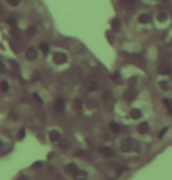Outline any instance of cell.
Masks as SVG:
<instances>
[{
	"mask_svg": "<svg viewBox=\"0 0 172 180\" xmlns=\"http://www.w3.org/2000/svg\"><path fill=\"white\" fill-rule=\"evenodd\" d=\"M111 27H112V31L117 32L119 28H121V20L118 18H115L111 22Z\"/></svg>",
	"mask_w": 172,
	"mask_h": 180,
	"instance_id": "16",
	"label": "cell"
},
{
	"mask_svg": "<svg viewBox=\"0 0 172 180\" xmlns=\"http://www.w3.org/2000/svg\"><path fill=\"white\" fill-rule=\"evenodd\" d=\"M82 99L81 98H75V101H74V105L76 106V109H79L80 110L81 108H82Z\"/></svg>",
	"mask_w": 172,
	"mask_h": 180,
	"instance_id": "25",
	"label": "cell"
},
{
	"mask_svg": "<svg viewBox=\"0 0 172 180\" xmlns=\"http://www.w3.org/2000/svg\"><path fill=\"white\" fill-rule=\"evenodd\" d=\"M84 87L88 90H96L98 88V80L97 77L95 76H88L86 80H84Z\"/></svg>",
	"mask_w": 172,
	"mask_h": 180,
	"instance_id": "2",
	"label": "cell"
},
{
	"mask_svg": "<svg viewBox=\"0 0 172 180\" xmlns=\"http://www.w3.org/2000/svg\"><path fill=\"white\" fill-rule=\"evenodd\" d=\"M137 83V77H131L129 81H128V86H129L130 88L135 87V84Z\"/></svg>",
	"mask_w": 172,
	"mask_h": 180,
	"instance_id": "26",
	"label": "cell"
},
{
	"mask_svg": "<svg viewBox=\"0 0 172 180\" xmlns=\"http://www.w3.org/2000/svg\"><path fill=\"white\" fill-rule=\"evenodd\" d=\"M159 87L162 88L163 90H167V89H169V83H167L166 81H160Z\"/></svg>",
	"mask_w": 172,
	"mask_h": 180,
	"instance_id": "28",
	"label": "cell"
},
{
	"mask_svg": "<svg viewBox=\"0 0 172 180\" xmlns=\"http://www.w3.org/2000/svg\"><path fill=\"white\" fill-rule=\"evenodd\" d=\"M39 79H40V74H39V71H35L34 75H33V80L34 81H39Z\"/></svg>",
	"mask_w": 172,
	"mask_h": 180,
	"instance_id": "34",
	"label": "cell"
},
{
	"mask_svg": "<svg viewBox=\"0 0 172 180\" xmlns=\"http://www.w3.org/2000/svg\"><path fill=\"white\" fill-rule=\"evenodd\" d=\"M136 97V94L135 91H132V90H128V91H125L124 94V98L127 99V102H132Z\"/></svg>",
	"mask_w": 172,
	"mask_h": 180,
	"instance_id": "13",
	"label": "cell"
},
{
	"mask_svg": "<svg viewBox=\"0 0 172 180\" xmlns=\"http://www.w3.org/2000/svg\"><path fill=\"white\" fill-rule=\"evenodd\" d=\"M137 130H138V132L141 135H144V133H147V131H149V125H147V122H143V123H141V124L138 125Z\"/></svg>",
	"mask_w": 172,
	"mask_h": 180,
	"instance_id": "12",
	"label": "cell"
},
{
	"mask_svg": "<svg viewBox=\"0 0 172 180\" xmlns=\"http://www.w3.org/2000/svg\"><path fill=\"white\" fill-rule=\"evenodd\" d=\"M18 180H29V178L27 175H21V177H19Z\"/></svg>",
	"mask_w": 172,
	"mask_h": 180,
	"instance_id": "38",
	"label": "cell"
},
{
	"mask_svg": "<svg viewBox=\"0 0 172 180\" xmlns=\"http://www.w3.org/2000/svg\"><path fill=\"white\" fill-rule=\"evenodd\" d=\"M8 2L11 4V6H18L20 4V0H8Z\"/></svg>",
	"mask_w": 172,
	"mask_h": 180,
	"instance_id": "32",
	"label": "cell"
},
{
	"mask_svg": "<svg viewBox=\"0 0 172 180\" xmlns=\"http://www.w3.org/2000/svg\"><path fill=\"white\" fill-rule=\"evenodd\" d=\"M64 106H66V103L63 98H57L55 101V110L57 112H62L64 110Z\"/></svg>",
	"mask_w": 172,
	"mask_h": 180,
	"instance_id": "10",
	"label": "cell"
},
{
	"mask_svg": "<svg viewBox=\"0 0 172 180\" xmlns=\"http://www.w3.org/2000/svg\"><path fill=\"white\" fill-rule=\"evenodd\" d=\"M7 24L10 26H12V27H17V24H18V19L15 18L14 15H11V17H8L7 18Z\"/></svg>",
	"mask_w": 172,
	"mask_h": 180,
	"instance_id": "18",
	"label": "cell"
},
{
	"mask_svg": "<svg viewBox=\"0 0 172 180\" xmlns=\"http://www.w3.org/2000/svg\"><path fill=\"white\" fill-rule=\"evenodd\" d=\"M27 34L28 36H34L37 34V27L35 26H31L28 29H27Z\"/></svg>",
	"mask_w": 172,
	"mask_h": 180,
	"instance_id": "22",
	"label": "cell"
},
{
	"mask_svg": "<svg viewBox=\"0 0 172 180\" xmlns=\"http://www.w3.org/2000/svg\"><path fill=\"white\" fill-rule=\"evenodd\" d=\"M1 146H2V142H1V140H0V147H1Z\"/></svg>",
	"mask_w": 172,
	"mask_h": 180,
	"instance_id": "40",
	"label": "cell"
},
{
	"mask_svg": "<svg viewBox=\"0 0 172 180\" xmlns=\"http://www.w3.org/2000/svg\"><path fill=\"white\" fill-rule=\"evenodd\" d=\"M87 104H88V106H95V105H96V103H95V102H94L92 99H89Z\"/></svg>",
	"mask_w": 172,
	"mask_h": 180,
	"instance_id": "35",
	"label": "cell"
},
{
	"mask_svg": "<svg viewBox=\"0 0 172 180\" xmlns=\"http://www.w3.org/2000/svg\"><path fill=\"white\" fill-rule=\"evenodd\" d=\"M25 56H26V59H27V60H29V61H34V60L37 57V50L35 49V48H33V47H29V48H27V49H26Z\"/></svg>",
	"mask_w": 172,
	"mask_h": 180,
	"instance_id": "4",
	"label": "cell"
},
{
	"mask_svg": "<svg viewBox=\"0 0 172 180\" xmlns=\"http://www.w3.org/2000/svg\"><path fill=\"white\" fill-rule=\"evenodd\" d=\"M34 98L37 99V102H40V103H42V99H41V97L37 95V94H34Z\"/></svg>",
	"mask_w": 172,
	"mask_h": 180,
	"instance_id": "36",
	"label": "cell"
},
{
	"mask_svg": "<svg viewBox=\"0 0 172 180\" xmlns=\"http://www.w3.org/2000/svg\"><path fill=\"white\" fill-rule=\"evenodd\" d=\"M37 166H39V167H41V166H42V162H37V163H35L33 167H37Z\"/></svg>",
	"mask_w": 172,
	"mask_h": 180,
	"instance_id": "39",
	"label": "cell"
},
{
	"mask_svg": "<svg viewBox=\"0 0 172 180\" xmlns=\"http://www.w3.org/2000/svg\"><path fill=\"white\" fill-rule=\"evenodd\" d=\"M151 20V15L150 14H147V13H143L139 15V18H138V21L141 22V24H147Z\"/></svg>",
	"mask_w": 172,
	"mask_h": 180,
	"instance_id": "14",
	"label": "cell"
},
{
	"mask_svg": "<svg viewBox=\"0 0 172 180\" xmlns=\"http://www.w3.org/2000/svg\"><path fill=\"white\" fill-rule=\"evenodd\" d=\"M157 71L159 73L160 75H170L172 73V67L166 64V63H163V64H159L158 66V69Z\"/></svg>",
	"mask_w": 172,
	"mask_h": 180,
	"instance_id": "5",
	"label": "cell"
},
{
	"mask_svg": "<svg viewBox=\"0 0 172 180\" xmlns=\"http://www.w3.org/2000/svg\"><path fill=\"white\" fill-rule=\"evenodd\" d=\"M130 116H131V118H134V119H138V118L142 117V111L139 109H131Z\"/></svg>",
	"mask_w": 172,
	"mask_h": 180,
	"instance_id": "15",
	"label": "cell"
},
{
	"mask_svg": "<svg viewBox=\"0 0 172 180\" xmlns=\"http://www.w3.org/2000/svg\"><path fill=\"white\" fill-rule=\"evenodd\" d=\"M7 73V67L5 66V63L0 61V74H6Z\"/></svg>",
	"mask_w": 172,
	"mask_h": 180,
	"instance_id": "27",
	"label": "cell"
},
{
	"mask_svg": "<svg viewBox=\"0 0 172 180\" xmlns=\"http://www.w3.org/2000/svg\"><path fill=\"white\" fill-rule=\"evenodd\" d=\"M6 12V10H5V7L2 6V5H0V15L1 14H4V13Z\"/></svg>",
	"mask_w": 172,
	"mask_h": 180,
	"instance_id": "37",
	"label": "cell"
},
{
	"mask_svg": "<svg viewBox=\"0 0 172 180\" xmlns=\"http://www.w3.org/2000/svg\"><path fill=\"white\" fill-rule=\"evenodd\" d=\"M0 89L4 91V93H6L10 90V84H8V82L7 81H2L0 83Z\"/></svg>",
	"mask_w": 172,
	"mask_h": 180,
	"instance_id": "21",
	"label": "cell"
},
{
	"mask_svg": "<svg viewBox=\"0 0 172 180\" xmlns=\"http://www.w3.org/2000/svg\"><path fill=\"white\" fill-rule=\"evenodd\" d=\"M166 132H167V128H163V129L160 130V132H159V135H158V137H159V138H163V137H164V135H165Z\"/></svg>",
	"mask_w": 172,
	"mask_h": 180,
	"instance_id": "31",
	"label": "cell"
},
{
	"mask_svg": "<svg viewBox=\"0 0 172 180\" xmlns=\"http://www.w3.org/2000/svg\"><path fill=\"white\" fill-rule=\"evenodd\" d=\"M110 129L115 133H117V132H119L121 131V126H119V124H117V123H115V122H111L110 123Z\"/></svg>",
	"mask_w": 172,
	"mask_h": 180,
	"instance_id": "20",
	"label": "cell"
},
{
	"mask_svg": "<svg viewBox=\"0 0 172 180\" xmlns=\"http://www.w3.org/2000/svg\"><path fill=\"white\" fill-rule=\"evenodd\" d=\"M121 150L125 153L131 152V151H136V150H138V143L135 142L134 139H131V138H127L121 144Z\"/></svg>",
	"mask_w": 172,
	"mask_h": 180,
	"instance_id": "1",
	"label": "cell"
},
{
	"mask_svg": "<svg viewBox=\"0 0 172 180\" xmlns=\"http://www.w3.org/2000/svg\"><path fill=\"white\" fill-rule=\"evenodd\" d=\"M60 147H61V149H68V147H69V142H68V140H61Z\"/></svg>",
	"mask_w": 172,
	"mask_h": 180,
	"instance_id": "29",
	"label": "cell"
},
{
	"mask_svg": "<svg viewBox=\"0 0 172 180\" xmlns=\"http://www.w3.org/2000/svg\"><path fill=\"white\" fill-rule=\"evenodd\" d=\"M82 69L80 68V67H75V68L73 69V71H72V80H73L74 82H77L81 80V77H82Z\"/></svg>",
	"mask_w": 172,
	"mask_h": 180,
	"instance_id": "6",
	"label": "cell"
},
{
	"mask_svg": "<svg viewBox=\"0 0 172 180\" xmlns=\"http://www.w3.org/2000/svg\"><path fill=\"white\" fill-rule=\"evenodd\" d=\"M77 170H79V168H77V165H76L75 163H69V164L66 165V167H64V171H66L68 174H74Z\"/></svg>",
	"mask_w": 172,
	"mask_h": 180,
	"instance_id": "9",
	"label": "cell"
},
{
	"mask_svg": "<svg viewBox=\"0 0 172 180\" xmlns=\"http://www.w3.org/2000/svg\"><path fill=\"white\" fill-rule=\"evenodd\" d=\"M53 60H54V62H55L56 64H63V63L67 62L68 57L64 53H56V54H54V56H53Z\"/></svg>",
	"mask_w": 172,
	"mask_h": 180,
	"instance_id": "3",
	"label": "cell"
},
{
	"mask_svg": "<svg viewBox=\"0 0 172 180\" xmlns=\"http://www.w3.org/2000/svg\"><path fill=\"white\" fill-rule=\"evenodd\" d=\"M39 48H40V50L42 52L43 54H47V53L49 52V44H46V42H42V44H40V47H39Z\"/></svg>",
	"mask_w": 172,
	"mask_h": 180,
	"instance_id": "19",
	"label": "cell"
},
{
	"mask_svg": "<svg viewBox=\"0 0 172 180\" xmlns=\"http://www.w3.org/2000/svg\"><path fill=\"white\" fill-rule=\"evenodd\" d=\"M157 19H158V21L163 22V21H165L166 19H167V14H166L165 12H160L159 14H158V17H157Z\"/></svg>",
	"mask_w": 172,
	"mask_h": 180,
	"instance_id": "24",
	"label": "cell"
},
{
	"mask_svg": "<svg viewBox=\"0 0 172 180\" xmlns=\"http://www.w3.org/2000/svg\"><path fill=\"white\" fill-rule=\"evenodd\" d=\"M100 152H101V155H104V157H114L115 155V151L109 147V146H103V147H101L100 149Z\"/></svg>",
	"mask_w": 172,
	"mask_h": 180,
	"instance_id": "8",
	"label": "cell"
},
{
	"mask_svg": "<svg viewBox=\"0 0 172 180\" xmlns=\"http://www.w3.org/2000/svg\"><path fill=\"white\" fill-rule=\"evenodd\" d=\"M74 180H87L88 178V173L83 170H77L75 173L73 174Z\"/></svg>",
	"mask_w": 172,
	"mask_h": 180,
	"instance_id": "7",
	"label": "cell"
},
{
	"mask_svg": "<svg viewBox=\"0 0 172 180\" xmlns=\"http://www.w3.org/2000/svg\"><path fill=\"white\" fill-rule=\"evenodd\" d=\"M10 33H11V35H12L13 37H15V39H20L21 35H22V34H21V31H20L19 28H17V27H13Z\"/></svg>",
	"mask_w": 172,
	"mask_h": 180,
	"instance_id": "17",
	"label": "cell"
},
{
	"mask_svg": "<svg viewBox=\"0 0 172 180\" xmlns=\"http://www.w3.org/2000/svg\"><path fill=\"white\" fill-rule=\"evenodd\" d=\"M25 133H26V132H25V129H21V131L19 132V135H18L19 139H24V138H25Z\"/></svg>",
	"mask_w": 172,
	"mask_h": 180,
	"instance_id": "33",
	"label": "cell"
},
{
	"mask_svg": "<svg viewBox=\"0 0 172 180\" xmlns=\"http://www.w3.org/2000/svg\"><path fill=\"white\" fill-rule=\"evenodd\" d=\"M112 80H114L115 83H118V84L122 83V77H121V75L118 74V73H115V74L112 75Z\"/></svg>",
	"mask_w": 172,
	"mask_h": 180,
	"instance_id": "23",
	"label": "cell"
},
{
	"mask_svg": "<svg viewBox=\"0 0 172 180\" xmlns=\"http://www.w3.org/2000/svg\"><path fill=\"white\" fill-rule=\"evenodd\" d=\"M60 138H61V135H60V132L57 130H52L49 132V139L52 142H59Z\"/></svg>",
	"mask_w": 172,
	"mask_h": 180,
	"instance_id": "11",
	"label": "cell"
},
{
	"mask_svg": "<svg viewBox=\"0 0 172 180\" xmlns=\"http://www.w3.org/2000/svg\"><path fill=\"white\" fill-rule=\"evenodd\" d=\"M160 6L169 7L170 6V0H162V1H160Z\"/></svg>",
	"mask_w": 172,
	"mask_h": 180,
	"instance_id": "30",
	"label": "cell"
}]
</instances>
